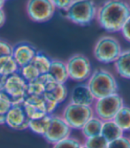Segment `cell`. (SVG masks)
<instances>
[{"instance_id": "obj_33", "label": "cell", "mask_w": 130, "mask_h": 148, "mask_svg": "<svg viewBox=\"0 0 130 148\" xmlns=\"http://www.w3.org/2000/svg\"><path fill=\"white\" fill-rule=\"evenodd\" d=\"M6 80H7V76L0 75V91H4L5 90V86Z\"/></svg>"}, {"instance_id": "obj_7", "label": "cell", "mask_w": 130, "mask_h": 148, "mask_svg": "<svg viewBox=\"0 0 130 148\" xmlns=\"http://www.w3.org/2000/svg\"><path fill=\"white\" fill-rule=\"evenodd\" d=\"M67 66L69 78L77 83L88 81L93 73L92 65L89 59L81 53L72 55L67 60Z\"/></svg>"}, {"instance_id": "obj_15", "label": "cell", "mask_w": 130, "mask_h": 148, "mask_svg": "<svg viewBox=\"0 0 130 148\" xmlns=\"http://www.w3.org/2000/svg\"><path fill=\"white\" fill-rule=\"evenodd\" d=\"M43 96L59 105L67 99L68 90L65 84H59L55 80H52L46 84L45 92Z\"/></svg>"}, {"instance_id": "obj_27", "label": "cell", "mask_w": 130, "mask_h": 148, "mask_svg": "<svg viewBox=\"0 0 130 148\" xmlns=\"http://www.w3.org/2000/svg\"><path fill=\"white\" fill-rule=\"evenodd\" d=\"M12 107L11 98L5 91H0V114H6Z\"/></svg>"}, {"instance_id": "obj_4", "label": "cell", "mask_w": 130, "mask_h": 148, "mask_svg": "<svg viewBox=\"0 0 130 148\" xmlns=\"http://www.w3.org/2000/svg\"><path fill=\"white\" fill-rule=\"evenodd\" d=\"M97 8L93 1L90 0H74L70 8L66 12V17L71 22L87 26L97 19Z\"/></svg>"}, {"instance_id": "obj_1", "label": "cell", "mask_w": 130, "mask_h": 148, "mask_svg": "<svg viewBox=\"0 0 130 148\" xmlns=\"http://www.w3.org/2000/svg\"><path fill=\"white\" fill-rule=\"evenodd\" d=\"M130 16V3L121 0H109L97 8V21L102 29L110 33L121 30Z\"/></svg>"}, {"instance_id": "obj_31", "label": "cell", "mask_w": 130, "mask_h": 148, "mask_svg": "<svg viewBox=\"0 0 130 148\" xmlns=\"http://www.w3.org/2000/svg\"><path fill=\"white\" fill-rule=\"evenodd\" d=\"M120 32H121L122 36L124 37V39L126 40V41L130 43V16L126 21V22L123 25Z\"/></svg>"}, {"instance_id": "obj_10", "label": "cell", "mask_w": 130, "mask_h": 148, "mask_svg": "<svg viewBox=\"0 0 130 148\" xmlns=\"http://www.w3.org/2000/svg\"><path fill=\"white\" fill-rule=\"evenodd\" d=\"M72 129L64 120L62 115L52 114L50 127L44 136V139L50 145H55L71 137Z\"/></svg>"}, {"instance_id": "obj_29", "label": "cell", "mask_w": 130, "mask_h": 148, "mask_svg": "<svg viewBox=\"0 0 130 148\" xmlns=\"http://www.w3.org/2000/svg\"><path fill=\"white\" fill-rule=\"evenodd\" d=\"M12 51H14V46H12L5 40L0 39V58L7 55L12 56Z\"/></svg>"}, {"instance_id": "obj_8", "label": "cell", "mask_w": 130, "mask_h": 148, "mask_svg": "<svg viewBox=\"0 0 130 148\" xmlns=\"http://www.w3.org/2000/svg\"><path fill=\"white\" fill-rule=\"evenodd\" d=\"M29 83L20 73L14 74L7 77L5 92L11 98L12 106L23 105L26 98L28 97Z\"/></svg>"}, {"instance_id": "obj_21", "label": "cell", "mask_w": 130, "mask_h": 148, "mask_svg": "<svg viewBox=\"0 0 130 148\" xmlns=\"http://www.w3.org/2000/svg\"><path fill=\"white\" fill-rule=\"evenodd\" d=\"M20 66L11 55L0 58V75L5 76H10L18 73Z\"/></svg>"}, {"instance_id": "obj_2", "label": "cell", "mask_w": 130, "mask_h": 148, "mask_svg": "<svg viewBox=\"0 0 130 148\" xmlns=\"http://www.w3.org/2000/svg\"><path fill=\"white\" fill-rule=\"evenodd\" d=\"M87 84L96 99L118 93V83L113 74L109 70L99 68L93 71Z\"/></svg>"}, {"instance_id": "obj_19", "label": "cell", "mask_w": 130, "mask_h": 148, "mask_svg": "<svg viewBox=\"0 0 130 148\" xmlns=\"http://www.w3.org/2000/svg\"><path fill=\"white\" fill-rule=\"evenodd\" d=\"M101 136L105 138L108 142H112L123 137L124 131L114 122V120H112L103 122Z\"/></svg>"}, {"instance_id": "obj_18", "label": "cell", "mask_w": 130, "mask_h": 148, "mask_svg": "<svg viewBox=\"0 0 130 148\" xmlns=\"http://www.w3.org/2000/svg\"><path fill=\"white\" fill-rule=\"evenodd\" d=\"M103 124V121L99 119L97 116L94 115L91 119L88 120V122L82 129L81 131L82 136L85 138V139L100 136L102 132Z\"/></svg>"}, {"instance_id": "obj_26", "label": "cell", "mask_w": 130, "mask_h": 148, "mask_svg": "<svg viewBox=\"0 0 130 148\" xmlns=\"http://www.w3.org/2000/svg\"><path fill=\"white\" fill-rule=\"evenodd\" d=\"M83 144L76 138L69 137L55 145H52V148H81Z\"/></svg>"}, {"instance_id": "obj_32", "label": "cell", "mask_w": 130, "mask_h": 148, "mask_svg": "<svg viewBox=\"0 0 130 148\" xmlns=\"http://www.w3.org/2000/svg\"><path fill=\"white\" fill-rule=\"evenodd\" d=\"M6 21V15H5V12L4 11V9H0V28L5 25Z\"/></svg>"}, {"instance_id": "obj_36", "label": "cell", "mask_w": 130, "mask_h": 148, "mask_svg": "<svg viewBox=\"0 0 130 148\" xmlns=\"http://www.w3.org/2000/svg\"><path fill=\"white\" fill-rule=\"evenodd\" d=\"M81 148H88V147H87V146H86V145H82V147H81Z\"/></svg>"}, {"instance_id": "obj_34", "label": "cell", "mask_w": 130, "mask_h": 148, "mask_svg": "<svg viewBox=\"0 0 130 148\" xmlns=\"http://www.w3.org/2000/svg\"><path fill=\"white\" fill-rule=\"evenodd\" d=\"M5 123H6L5 114H0V125H4Z\"/></svg>"}, {"instance_id": "obj_22", "label": "cell", "mask_w": 130, "mask_h": 148, "mask_svg": "<svg viewBox=\"0 0 130 148\" xmlns=\"http://www.w3.org/2000/svg\"><path fill=\"white\" fill-rule=\"evenodd\" d=\"M51 62H52V60L50 57H48L43 52L37 51L36 55L31 61V64L34 66H35L41 75H44V74L49 73L50 66H51Z\"/></svg>"}, {"instance_id": "obj_20", "label": "cell", "mask_w": 130, "mask_h": 148, "mask_svg": "<svg viewBox=\"0 0 130 148\" xmlns=\"http://www.w3.org/2000/svg\"><path fill=\"white\" fill-rule=\"evenodd\" d=\"M51 121V115H45L42 118H39L36 120H29V129L40 136H44L45 133L47 132Z\"/></svg>"}, {"instance_id": "obj_30", "label": "cell", "mask_w": 130, "mask_h": 148, "mask_svg": "<svg viewBox=\"0 0 130 148\" xmlns=\"http://www.w3.org/2000/svg\"><path fill=\"white\" fill-rule=\"evenodd\" d=\"M53 3L56 8L67 12L74 3V0H53Z\"/></svg>"}, {"instance_id": "obj_6", "label": "cell", "mask_w": 130, "mask_h": 148, "mask_svg": "<svg viewBox=\"0 0 130 148\" xmlns=\"http://www.w3.org/2000/svg\"><path fill=\"white\" fill-rule=\"evenodd\" d=\"M123 98L119 93L96 99L93 106L95 115L101 119L103 122L114 120L119 111L124 106Z\"/></svg>"}, {"instance_id": "obj_28", "label": "cell", "mask_w": 130, "mask_h": 148, "mask_svg": "<svg viewBox=\"0 0 130 148\" xmlns=\"http://www.w3.org/2000/svg\"><path fill=\"white\" fill-rule=\"evenodd\" d=\"M108 148H130V138L123 136L118 139L109 142Z\"/></svg>"}, {"instance_id": "obj_24", "label": "cell", "mask_w": 130, "mask_h": 148, "mask_svg": "<svg viewBox=\"0 0 130 148\" xmlns=\"http://www.w3.org/2000/svg\"><path fill=\"white\" fill-rule=\"evenodd\" d=\"M20 74L28 83L34 82L35 80H36L39 76L41 75L40 72H39L35 66H34L31 63L20 68Z\"/></svg>"}, {"instance_id": "obj_12", "label": "cell", "mask_w": 130, "mask_h": 148, "mask_svg": "<svg viewBox=\"0 0 130 148\" xmlns=\"http://www.w3.org/2000/svg\"><path fill=\"white\" fill-rule=\"evenodd\" d=\"M6 125L16 130H24L29 129V119L25 112L23 105L12 106L9 112L5 114Z\"/></svg>"}, {"instance_id": "obj_9", "label": "cell", "mask_w": 130, "mask_h": 148, "mask_svg": "<svg viewBox=\"0 0 130 148\" xmlns=\"http://www.w3.org/2000/svg\"><path fill=\"white\" fill-rule=\"evenodd\" d=\"M26 8L28 16L35 22H46L50 21L56 11L53 0H29Z\"/></svg>"}, {"instance_id": "obj_14", "label": "cell", "mask_w": 130, "mask_h": 148, "mask_svg": "<svg viewBox=\"0 0 130 148\" xmlns=\"http://www.w3.org/2000/svg\"><path fill=\"white\" fill-rule=\"evenodd\" d=\"M36 50L35 47L28 43H20L14 46L12 58L14 59L20 69L31 63L36 55Z\"/></svg>"}, {"instance_id": "obj_5", "label": "cell", "mask_w": 130, "mask_h": 148, "mask_svg": "<svg viewBox=\"0 0 130 148\" xmlns=\"http://www.w3.org/2000/svg\"><path fill=\"white\" fill-rule=\"evenodd\" d=\"M95 115L93 106L68 103L64 107L62 117L72 130H80Z\"/></svg>"}, {"instance_id": "obj_11", "label": "cell", "mask_w": 130, "mask_h": 148, "mask_svg": "<svg viewBox=\"0 0 130 148\" xmlns=\"http://www.w3.org/2000/svg\"><path fill=\"white\" fill-rule=\"evenodd\" d=\"M23 106L29 120H36L47 115L46 101L44 96L28 95Z\"/></svg>"}, {"instance_id": "obj_25", "label": "cell", "mask_w": 130, "mask_h": 148, "mask_svg": "<svg viewBox=\"0 0 130 148\" xmlns=\"http://www.w3.org/2000/svg\"><path fill=\"white\" fill-rule=\"evenodd\" d=\"M83 145L88 148H108L109 142L100 135L95 138L85 139Z\"/></svg>"}, {"instance_id": "obj_23", "label": "cell", "mask_w": 130, "mask_h": 148, "mask_svg": "<svg viewBox=\"0 0 130 148\" xmlns=\"http://www.w3.org/2000/svg\"><path fill=\"white\" fill-rule=\"evenodd\" d=\"M114 122L124 132H130V106H124L115 116Z\"/></svg>"}, {"instance_id": "obj_16", "label": "cell", "mask_w": 130, "mask_h": 148, "mask_svg": "<svg viewBox=\"0 0 130 148\" xmlns=\"http://www.w3.org/2000/svg\"><path fill=\"white\" fill-rule=\"evenodd\" d=\"M49 74L59 84H65L69 78L67 62L60 60H52Z\"/></svg>"}, {"instance_id": "obj_13", "label": "cell", "mask_w": 130, "mask_h": 148, "mask_svg": "<svg viewBox=\"0 0 130 148\" xmlns=\"http://www.w3.org/2000/svg\"><path fill=\"white\" fill-rule=\"evenodd\" d=\"M95 102L96 99L87 84H79L73 88L70 94V103L85 106H93Z\"/></svg>"}, {"instance_id": "obj_17", "label": "cell", "mask_w": 130, "mask_h": 148, "mask_svg": "<svg viewBox=\"0 0 130 148\" xmlns=\"http://www.w3.org/2000/svg\"><path fill=\"white\" fill-rule=\"evenodd\" d=\"M116 72L120 76L130 80V49L125 50L114 63Z\"/></svg>"}, {"instance_id": "obj_35", "label": "cell", "mask_w": 130, "mask_h": 148, "mask_svg": "<svg viewBox=\"0 0 130 148\" xmlns=\"http://www.w3.org/2000/svg\"><path fill=\"white\" fill-rule=\"evenodd\" d=\"M5 4V1H4V0H0V9H3L4 8Z\"/></svg>"}, {"instance_id": "obj_3", "label": "cell", "mask_w": 130, "mask_h": 148, "mask_svg": "<svg viewBox=\"0 0 130 148\" xmlns=\"http://www.w3.org/2000/svg\"><path fill=\"white\" fill-rule=\"evenodd\" d=\"M122 51L119 40L112 36H103L99 37L93 49L96 60L103 64L115 63Z\"/></svg>"}]
</instances>
